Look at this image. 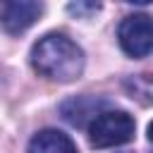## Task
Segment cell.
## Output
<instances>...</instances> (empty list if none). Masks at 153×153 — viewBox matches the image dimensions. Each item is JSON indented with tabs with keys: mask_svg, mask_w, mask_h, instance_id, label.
<instances>
[{
	"mask_svg": "<svg viewBox=\"0 0 153 153\" xmlns=\"http://www.w3.org/2000/svg\"><path fill=\"white\" fill-rule=\"evenodd\" d=\"M31 65L45 79L67 84L84 72V50L65 33H45L31 48Z\"/></svg>",
	"mask_w": 153,
	"mask_h": 153,
	"instance_id": "1",
	"label": "cell"
},
{
	"mask_svg": "<svg viewBox=\"0 0 153 153\" xmlns=\"http://www.w3.org/2000/svg\"><path fill=\"white\" fill-rule=\"evenodd\" d=\"M136 131V122L124 110H103L88 124V141L96 148H112L131 141Z\"/></svg>",
	"mask_w": 153,
	"mask_h": 153,
	"instance_id": "2",
	"label": "cell"
},
{
	"mask_svg": "<svg viewBox=\"0 0 153 153\" xmlns=\"http://www.w3.org/2000/svg\"><path fill=\"white\" fill-rule=\"evenodd\" d=\"M117 38L122 50L129 57H146L153 48V24L148 14H129L122 19L117 29Z\"/></svg>",
	"mask_w": 153,
	"mask_h": 153,
	"instance_id": "3",
	"label": "cell"
},
{
	"mask_svg": "<svg viewBox=\"0 0 153 153\" xmlns=\"http://www.w3.org/2000/svg\"><path fill=\"white\" fill-rule=\"evenodd\" d=\"M43 12V5L41 2H31V0H17V2H7L5 10H2V26L10 31V33H19L24 29H29L38 14Z\"/></svg>",
	"mask_w": 153,
	"mask_h": 153,
	"instance_id": "4",
	"label": "cell"
},
{
	"mask_svg": "<svg viewBox=\"0 0 153 153\" xmlns=\"http://www.w3.org/2000/svg\"><path fill=\"white\" fill-rule=\"evenodd\" d=\"M108 105V100H96V98H91V96H76V98H72V100H67V103H62V117L69 122V124H74V127H84L86 122L91 124L103 110L100 108H105Z\"/></svg>",
	"mask_w": 153,
	"mask_h": 153,
	"instance_id": "5",
	"label": "cell"
},
{
	"mask_svg": "<svg viewBox=\"0 0 153 153\" xmlns=\"http://www.w3.org/2000/svg\"><path fill=\"white\" fill-rule=\"evenodd\" d=\"M29 153H76V146L65 131L43 129L29 141Z\"/></svg>",
	"mask_w": 153,
	"mask_h": 153,
	"instance_id": "6",
	"label": "cell"
},
{
	"mask_svg": "<svg viewBox=\"0 0 153 153\" xmlns=\"http://www.w3.org/2000/svg\"><path fill=\"white\" fill-rule=\"evenodd\" d=\"M67 10L72 14H91V12H98L100 5L98 2H72V5H67Z\"/></svg>",
	"mask_w": 153,
	"mask_h": 153,
	"instance_id": "7",
	"label": "cell"
}]
</instances>
